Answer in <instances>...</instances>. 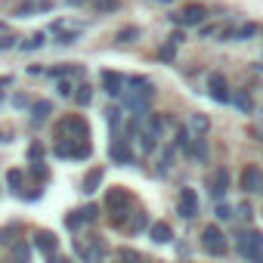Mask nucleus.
Listing matches in <instances>:
<instances>
[{
	"mask_svg": "<svg viewBox=\"0 0 263 263\" xmlns=\"http://www.w3.org/2000/svg\"><path fill=\"white\" fill-rule=\"evenodd\" d=\"M87 121L84 118H62L59 124H56V140L59 143H65V140H71V143H87Z\"/></svg>",
	"mask_w": 263,
	"mask_h": 263,
	"instance_id": "obj_1",
	"label": "nucleus"
},
{
	"mask_svg": "<svg viewBox=\"0 0 263 263\" xmlns=\"http://www.w3.org/2000/svg\"><path fill=\"white\" fill-rule=\"evenodd\" d=\"M152 96H155L152 84H149V87H130V90H124V105L134 108V111H143V105H146Z\"/></svg>",
	"mask_w": 263,
	"mask_h": 263,
	"instance_id": "obj_2",
	"label": "nucleus"
},
{
	"mask_svg": "<svg viewBox=\"0 0 263 263\" xmlns=\"http://www.w3.org/2000/svg\"><path fill=\"white\" fill-rule=\"evenodd\" d=\"M177 211H180V217H186V220H192V217L198 214V192H195L192 186H183V189H180Z\"/></svg>",
	"mask_w": 263,
	"mask_h": 263,
	"instance_id": "obj_3",
	"label": "nucleus"
},
{
	"mask_svg": "<svg viewBox=\"0 0 263 263\" xmlns=\"http://www.w3.org/2000/svg\"><path fill=\"white\" fill-rule=\"evenodd\" d=\"M201 245H204V251H208V254H214V257L226 254V238H223L220 226H208V229L201 232Z\"/></svg>",
	"mask_w": 263,
	"mask_h": 263,
	"instance_id": "obj_4",
	"label": "nucleus"
},
{
	"mask_svg": "<svg viewBox=\"0 0 263 263\" xmlns=\"http://www.w3.org/2000/svg\"><path fill=\"white\" fill-rule=\"evenodd\" d=\"M238 251H241L248 260H260V254H263V232L251 229L248 235H241V241H238Z\"/></svg>",
	"mask_w": 263,
	"mask_h": 263,
	"instance_id": "obj_5",
	"label": "nucleus"
},
{
	"mask_svg": "<svg viewBox=\"0 0 263 263\" xmlns=\"http://www.w3.org/2000/svg\"><path fill=\"white\" fill-rule=\"evenodd\" d=\"M204 16H208V10L198 7V4H192V7H186L183 13L171 16V22H177V25H198V22H204Z\"/></svg>",
	"mask_w": 263,
	"mask_h": 263,
	"instance_id": "obj_6",
	"label": "nucleus"
},
{
	"mask_svg": "<svg viewBox=\"0 0 263 263\" xmlns=\"http://www.w3.org/2000/svg\"><path fill=\"white\" fill-rule=\"evenodd\" d=\"M241 189H245V192H260V189H263V174H260V167L248 164V167L241 171Z\"/></svg>",
	"mask_w": 263,
	"mask_h": 263,
	"instance_id": "obj_7",
	"label": "nucleus"
},
{
	"mask_svg": "<svg viewBox=\"0 0 263 263\" xmlns=\"http://www.w3.org/2000/svg\"><path fill=\"white\" fill-rule=\"evenodd\" d=\"M208 90H211V99H217V102H229V90H226V78L223 74H211L208 78Z\"/></svg>",
	"mask_w": 263,
	"mask_h": 263,
	"instance_id": "obj_8",
	"label": "nucleus"
},
{
	"mask_svg": "<svg viewBox=\"0 0 263 263\" xmlns=\"http://www.w3.org/2000/svg\"><path fill=\"white\" fill-rule=\"evenodd\" d=\"M127 201H130V195H127V192H124L121 186L108 189V195H105V208H108V211H115V214H124Z\"/></svg>",
	"mask_w": 263,
	"mask_h": 263,
	"instance_id": "obj_9",
	"label": "nucleus"
},
{
	"mask_svg": "<svg viewBox=\"0 0 263 263\" xmlns=\"http://www.w3.org/2000/svg\"><path fill=\"white\" fill-rule=\"evenodd\" d=\"M108 155H111L115 164H130V161H134V152H130V143L127 140H115L111 149H108Z\"/></svg>",
	"mask_w": 263,
	"mask_h": 263,
	"instance_id": "obj_10",
	"label": "nucleus"
},
{
	"mask_svg": "<svg viewBox=\"0 0 263 263\" xmlns=\"http://www.w3.org/2000/svg\"><path fill=\"white\" fill-rule=\"evenodd\" d=\"M99 81H102V87H105L108 96H118V93L124 90V81H127V78H124V74H115V71H102Z\"/></svg>",
	"mask_w": 263,
	"mask_h": 263,
	"instance_id": "obj_11",
	"label": "nucleus"
},
{
	"mask_svg": "<svg viewBox=\"0 0 263 263\" xmlns=\"http://www.w3.org/2000/svg\"><path fill=\"white\" fill-rule=\"evenodd\" d=\"M208 186H211L214 198L226 195V189H229V171H214V174H211V180H208Z\"/></svg>",
	"mask_w": 263,
	"mask_h": 263,
	"instance_id": "obj_12",
	"label": "nucleus"
},
{
	"mask_svg": "<svg viewBox=\"0 0 263 263\" xmlns=\"http://www.w3.org/2000/svg\"><path fill=\"white\" fill-rule=\"evenodd\" d=\"M53 4L50 0H25V4L16 10V16H31V13H50Z\"/></svg>",
	"mask_w": 263,
	"mask_h": 263,
	"instance_id": "obj_13",
	"label": "nucleus"
},
{
	"mask_svg": "<svg viewBox=\"0 0 263 263\" xmlns=\"http://www.w3.org/2000/svg\"><path fill=\"white\" fill-rule=\"evenodd\" d=\"M149 238H152V241H158V245H164V241H171V238H174V232H171V226H167V223H152Z\"/></svg>",
	"mask_w": 263,
	"mask_h": 263,
	"instance_id": "obj_14",
	"label": "nucleus"
},
{
	"mask_svg": "<svg viewBox=\"0 0 263 263\" xmlns=\"http://www.w3.org/2000/svg\"><path fill=\"white\" fill-rule=\"evenodd\" d=\"M34 245H37V248H41V251H44L47 257H50V254H53V251L59 248V241H56V235H53V232H37Z\"/></svg>",
	"mask_w": 263,
	"mask_h": 263,
	"instance_id": "obj_15",
	"label": "nucleus"
},
{
	"mask_svg": "<svg viewBox=\"0 0 263 263\" xmlns=\"http://www.w3.org/2000/svg\"><path fill=\"white\" fill-rule=\"evenodd\" d=\"M99 183H102V167H93L87 177H84V183H81V189L90 195V192H96L99 189Z\"/></svg>",
	"mask_w": 263,
	"mask_h": 263,
	"instance_id": "obj_16",
	"label": "nucleus"
},
{
	"mask_svg": "<svg viewBox=\"0 0 263 263\" xmlns=\"http://www.w3.org/2000/svg\"><path fill=\"white\" fill-rule=\"evenodd\" d=\"M50 111H53V105H50L47 99H41V102H34V108H31V115H34V124H41V121H44V118H47Z\"/></svg>",
	"mask_w": 263,
	"mask_h": 263,
	"instance_id": "obj_17",
	"label": "nucleus"
},
{
	"mask_svg": "<svg viewBox=\"0 0 263 263\" xmlns=\"http://www.w3.org/2000/svg\"><path fill=\"white\" fill-rule=\"evenodd\" d=\"M192 155H195L201 164L208 161V143H204V137H198V140H195V146H192Z\"/></svg>",
	"mask_w": 263,
	"mask_h": 263,
	"instance_id": "obj_18",
	"label": "nucleus"
},
{
	"mask_svg": "<svg viewBox=\"0 0 263 263\" xmlns=\"http://www.w3.org/2000/svg\"><path fill=\"white\" fill-rule=\"evenodd\" d=\"M235 105H238L245 115H251V111H254V102H251V96H248V93H235Z\"/></svg>",
	"mask_w": 263,
	"mask_h": 263,
	"instance_id": "obj_19",
	"label": "nucleus"
},
{
	"mask_svg": "<svg viewBox=\"0 0 263 263\" xmlns=\"http://www.w3.org/2000/svg\"><path fill=\"white\" fill-rule=\"evenodd\" d=\"M121 7V0H96V10L99 13H115Z\"/></svg>",
	"mask_w": 263,
	"mask_h": 263,
	"instance_id": "obj_20",
	"label": "nucleus"
},
{
	"mask_svg": "<svg viewBox=\"0 0 263 263\" xmlns=\"http://www.w3.org/2000/svg\"><path fill=\"white\" fill-rule=\"evenodd\" d=\"M192 127L198 130V134H208V127H211V121H208L204 115H192Z\"/></svg>",
	"mask_w": 263,
	"mask_h": 263,
	"instance_id": "obj_21",
	"label": "nucleus"
},
{
	"mask_svg": "<svg viewBox=\"0 0 263 263\" xmlns=\"http://www.w3.org/2000/svg\"><path fill=\"white\" fill-rule=\"evenodd\" d=\"M140 140H143V149H146V152H155V146H158V137H155V134H149V130H146Z\"/></svg>",
	"mask_w": 263,
	"mask_h": 263,
	"instance_id": "obj_22",
	"label": "nucleus"
},
{
	"mask_svg": "<svg viewBox=\"0 0 263 263\" xmlns=\"http://www.w3.org/2000/svg\"><path fill=\"white\" fill-rule=\"evenodd\" d=\"M56 34H59V37H56L59 44H74V41L81 37V31H78V28H74V31H56Z\"/></svg>",
	"mask_w": 263,
	"mask_h": 263,
	"instance_id": "obj_23",
	"label": "nucleus"
},
{
	"mask_svg": "<svg viewBox=\"0 0 263 263\" xmlns=\"http://www.w3.org/2000/svg\"><path fill=\"white\" fill-rule=\"evenodd\" d=\"M74 99H78V105H87V102L93 99V93H90V87H87V84H81V87H78V96H74Z\"/></svg>",
	"mask_w": 263,
	"mask_h": 263,
	"instance_id": "obj_24",
	"label": "nucleus"
},
{
	"mask_svg": "<svg viewBox=\"0 0 263 263\" xmlns=\"http://www.w3.org/2000/svg\"><path fill=\"white\" fill-rule=\"evenodd\" d=\"M81 223H84V214H81V211H74V214L65 217V226H68V229H81Z\"/></svg>",
	"mask_w": 263,
	"mask_h": 263,
	"instance_id": "obj_25",
	"label": "nucleus"
},
{
	"mask_svg": "<svg viewBox=\"0 0 263 263\" xmlns=\"http://www.w3.org/2000/svg\"><path fill=\"white\" fill-rule=\"evenodd\" d=\"M13 257H16V263H28V248L25 245H16L13 248Z\"/></svg>",
	"mask_w": 263,
	"mask_h": 263,
	"instance_id": "obj_26",
	"label": "nucleus"
},
{
	"mask_svg": "<svg viewBox=\"0 0 263 263\" xmlns=\"http://www.w3.org/2000/svg\"><path fill=\"white\" fill-rule=\"evenodd\" d=\"M134 37H140V28H124V31L118 34V41H127V44L134 41Z\"/></svg>",
	"mask_w": 263,
	"mask_h": 263,
	"instance_id": "obj_27",
	"label": "nucleus"
},
{
	"mask_svg": "<svg viewBox=\"0 0 263 263\" xmlns=\"http://www.w3.org/2000/svg\"><path fill=\"white\" fill-rule=\"evenodd\" d=\"M37 47H44V34H34L28 44H22V50H37Z\"/></svg>",
	"mask_w": 263,
	"mask_h": 263,
	"instance_id": "obj_28",
	"label": "nucleus"
},
{
	"mask_svg": "<svg viewBox=\"0 0 263 263\" xmlns=\"http://www.w3.org/2000/svg\"><path fill=\"white\" fill-rule=\"evenodd\" d=\"M7 183H10L13 189H16V186H22V171H10V174H7Z\"/></svg>",
	"mask_w": 263,
	"mask_h": 263,
	"instance_id": "obj_29",
	"label": "nucleus"
},
{
	"mask_svg": "<svg viewBox=\"0 0 263 263\" xmlns=\"http://www.w3.org/2000/svg\"><path fill=\"white\" fill-rule=\"evenodd\" d=\"M177 149H189V134H186V130L177 134Z\"/></svg>",
	"mask_w": 263,
	"mask_h": 263,
	"instance_id": "obj_30",
	"label": "nucleus"
},
{
	"mask_svg": "<svg viewBox=\"0 0 263 263\" xmlns=\"http://www.w3.org/2000/svg\"><path fill=\"white\" fill-rule=\"evenodd\" d=\"M217 217H220V220H229V217H232V208H229V204H217Z\"/></svg>",
	"mask_w": 263,
	"mask_h": 263,
	"instance_id": "obj_31",
	"label": "nucleus"
},
{
	"mask_svg": "<svg viewBox=\"0 0 263 263\" xmlns=\"http://www.w3.org/2000/svg\"><path fill=\"white\" fill-rule=\"evenodd\" d=\"M174 56H177V50H174V44H171V47H161V59H164V62H171Z\"/></svg>",
	"mask_w": 263,
	"mask_h": 263,
	"instance_id": "obj_32",
	"label": "nucleus"
},
{
	"mask_svg": "<svg viewBox=\"0 0 263 263\" xmlns=\"http://www.w3.org/2000/svg\"><path fill=\"white\" fill-rule=\"evenodd\" d=\"M31 174H34V177H41V180H44V177H47V167H44V164H41V161H37V164H34V167H31Z\"/></svg>",
	"mask_w": 263,
	"mask_h": 263,
	"instance_id": "obj_33",
	"label": "nucleus"
},
{
	"mask_svg": "<svg viewBox=\"0 0 263 263\" xmlns=\"http://www.w3.org/2000/svg\"><path fill=\"white\" fill-rule=\"evenodd\" d=\"M59 93H62V96H71V84H68V81H62V84H59Z\"/></svg>",
	"mask_w": 263,
	"mask_h": 263,
	"instance_id": "obj_34",
	"label": "nucleus"
},
{
	"mask_svg": "<svg viewBox=\"0 0 263 263\" xmlns=\"http://www.w3.org/2000/svg\"><path fill=\"white\" fill-rule=\"evenodd\" d=\"M13 47V37H4V41H0V50H10Z\"/></svg>",
	"mask_w": 263,
	"mask_h": 263,
	"instance_id": "obj_35",
	"label": "nucleus"
},
{
	"mask_svg": "<svg viewBox=\"0 0 263 263\" xmlns=\"http://www.w3.org/2000/svg\"><path fill=\"white\" fill-rule=\"evenodd\" d=\"M158 4H171V0H158Z\"/></svg>",
	"mask_w": 263,
	"mask_h": 263,
	"instance_id": "obj_36",
	"label": "nucleus"
},
{
	"mask_svg": "<svg viewBox=\"0 0 263 263\" xmlns=\"http://www.w3.org/2000/svg\"><path fill=\"white\" fill-rule=\"evenodd\" d=\"M254 263H263V257H260V260H254Z\"/></svg>",
	"mask_w": 263,
	"mask_h": 263,
	"instance_id": "obj_37",
	"label": "nucleus"
}]
</instances>
